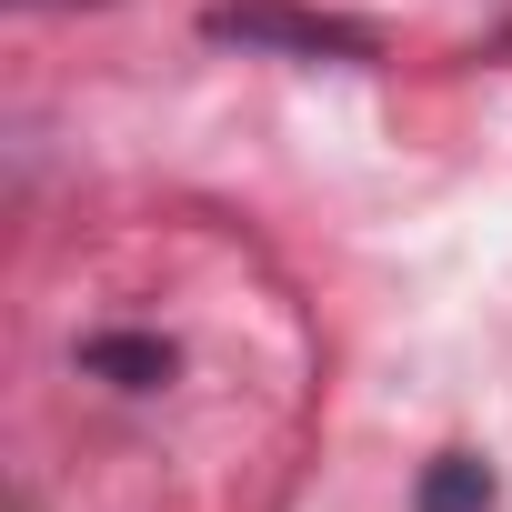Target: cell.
I'll use <instances>...</instances> for the list:
<instances>
[{
    "label": "cell",
    "mask_w": 512,
    "mask_h": 512,
    "mask_svg": "<svg viewBox=\"0 0 512 512\" xmlns=\"http://www.w3.org/2000/svg\"><path fill=\"white\" fill-rule=\"evenodd\" d=\"M211 41H262V51H302V61H372V31L322 21V11H292V0H221Z\"/></svg>",
    "instance_id": "cell-1"
},
{
    "label": "cell",
    "mask_w": 512,
    "mask_h": 512,
    "mask_svg": "<svg viewBox=\"0 0 512 512\" xmlns=\"http://www.w3.org/2000/svg\"><path fill=\"white\" fill-rule=\"evenodd\" d=\"M81 372H91V382H121V392H161V382L181 372V352H171L161 332H91V342H81Z\"/></svg>",
    "instance_id": "cell-2"
},
{
    "label": "cell",
    "mask_w": 512,
    "mask_h": 512,
    "mask_svg": "<svg viewBox=\"0 0 512 512\" xmlns=\"http://www.w3.org/2000/svg\"><path fill=\"white\" fill-rule=\"evenodd\" d=\"M412 512H492V462H482V452H442V462H422Z\"/></svg>",
    "instance_id": "cell-3"
},
{
    "label": "cell",
    "mask_w": 512,
    "mask_h": 512,
    "mask_svg": "<svg viewBox=\"0 0 512 512\" xmlns=\"http://www.w3.org/2000/svg\"><path fill=\"white\" fill-rule=\"evenodd\" d=\"M31 11H41V0H31ZM71 11H91V0H71Z\"/></svg>",
    "instance_id": "cell-4"
}]
</instances>
